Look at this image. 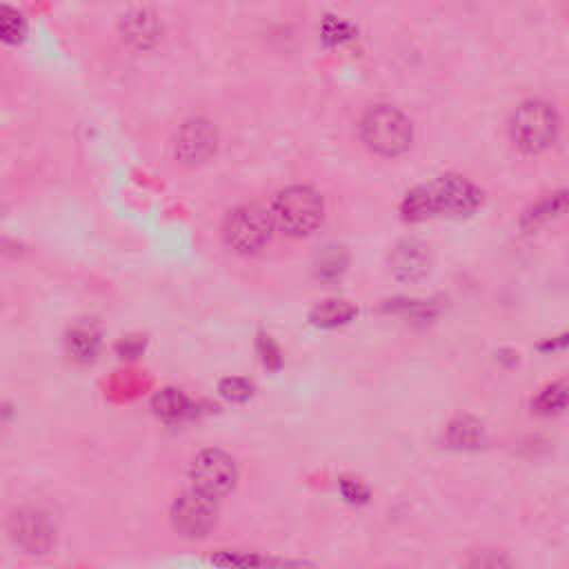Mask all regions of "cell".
Listing matches in <instances>:
<instances>
[{
    "instance_id": "obj_11",
    "label": "cell",
    "mask_w": 569,
    "mask_h": 569,
    "mask_svg": "<svg viewBox=\"0 0 569 569\" xmlns=\"http://www.w3.org/2000/svg\"><path fill=\"white\" fill-rule=\"evenodd\" d=\"M120 33L129 44L144 49L160 38V20L151 9L136 7L122 16Z\"/></svg>"
},
{
    "instance_id": "obj_16",
    "label": "cell",
    "mask_w": 569,
    "mask_h": 569,
    "mask_svg": "<svg viewBox=\"0 0 569 569\" xmlns=\"http://www.w3.org/2000/svg\"><path fill=\"white\" fill-rule=\"evenodd\" d=\"M569 405V385L567 382H551L547 387H542L536 398L531 400V407L542 413V416H549V413H558L562 411L565 407Z\"/></svg>"
},
{
    "instance_id": "obj_24",
    "label": "cell",
    "mask_w": 569,
    "mask_h": 569,
    "mask_svg": "<svg viewBox=\"0 0 569 569\" xmlns=\"http://www.w3.org/2000/svg\"><path fill=\"white\" fill-rule=\"evenodd\" d=\"M140 347H142V342L140 340H124V342H120V349H122V353H127V356H136L138 351H140Z\"/></svg>"
},
{
    "instance_id": "obj_21",
    "label": "cell",
    "mask_w": 569,
    "mask_h": 569,
    "mask_svg": "<svg viewBox=\"0 0 569 569\" xmlns=\"http://www.w3.org/2000/svg\"><path fill=\"white\" fill-rule=\"evenodd\" d=\"M322 31H325V38H329L333 42L351 38V27L347 22H342V20H327Z\"/></svg>"
},
{
    "instance_id": "obj_20",
    "label": "cell",
    "mask_w": 569,
    "mask_h": 569,
    "mask_svg": "<svg viewBox=\"0 0 569 569\" xmlns=\"http://www.w3.org/2000/svg\"><path fill=\"white\" fill-rule=\"evenodd\" d=\"M251 382L247 380V378H238V376H233V378H224L222 382H220V393L227 398V400H233V402H242V400H247L249 396H251Z\"/></svg>"
},
{
    "instance_id": "obj_4",
    "label": "cell",
    "mask_w": 569,
    "mask_h": 569,
    "mask_svg": "<svg viewBox=\"0 0 569 569\" xmlns=\"http://www.w3.org/2000/svg\"><path fill=\"white\" fill-rule=\"evenodd\" d=\"M360 138L373 153L398 156L411 144V122L396 107L378 104L362 116Z\"/></svg>"
},
{
    "instance_id": "obj_22",
    "label": "cell",
    "mask_w": 569,
    "mask_h": 569,
    "mask_svg": "<svg viewBox=\"0 0 569 569\" xmlns=\"http://www.w3.org/2000/svg\"><path fill=\"white\" fill-rule=\"evenodd\" d=\"M340 489H342V496H345L347 500H351V502H365L367 496H369L365 485H360L358 480H349V478H345V480L340 482Z\"/></svg>"
},
{
    "instance_id": "obj_18",
    "label": "cell",
    "mask_w": 569,
    "mask_h": 569,
    "mask_svg": "<svg viewBox=\"0 0 569 569\" xmlns=\"http://www.w3.org/2000/svg\"><path fill=\"white\" fill-rule=\"evenodd\" d=\"M24 18L20 11L11 9V7H2V20H0V31H2V38L7 42H18L22 40L24 36Z\"/></svg>"
},
{
    "instance_id": "obj_6",
    "label": "cell",
    "mask_w": 569,
    "mask_h": 569,
    "mask_svg": "<svg viewBox=\"0 0 569 569\" xmlns=\"http://www.w3.org/2000/svg\"><path fill=\"white\" fill-rule=\"evenodd\" d=\"M236 462L231 456H227L220 449H204L200 451L189 469L191 489L209 496L220 498L236 485Z\"/></svg>"
},
{
    "instance_id": "obj_3",
    "label": "cell",
    "mask_w": 569,
    "mask_h": 569,
    "mask_svg": "<svg viewBox=\"0 0 569 569\" xmlns=\"http://www.w3.org/2000/svg\"><path fill=\"white\" fill-rule=\"evenodd\" d=\"M558 129V113L545 100H527L509 118V138L525 153L545 151L556 140Z\"/></svg>"
},
{
    "instance_id": "obj_13",
    "label": "cell",
    "mask_w": 569,
    "mask_h": 569,
    "mask_svg": "<svg viewBox=\"0 0 569 569\" xmlns=\"http://www.w3.org/2000/svg\"><path fill=\"white\" fill-rule=\"evenodd\" d=\"M353 316H356V307L351 302L340 298H329L313 307L311 322L318 327H338V325H347Z\"/></svg>"
},
{
    "instance_id": "obj_17",
    "label": "cell",
    "mask_w": 569,
    "mask_h": 569,
    "mask_svg": "<svg viewBox=\"0 0 569 569\" xmlns=\"http://www.w3.org/2000/svg\"><path fill=\"white\" fill-rule=\"evenodd\" d=\"M67 347L78 360H89L98 349V333L91 327H76L67 338Z\"/></svg>"
},
{
    "instance_id": "obj_8",
    "label": "cell",
    "mask_w": 569,
    "mask_h": 569,
    "mask_svg": "<svg viewBox=\"0 0 569 569\" xmlns=\"http://www.w3.org/2000/svg\"><path fill=\"white\" fill-rule=\"evenodd\" d=\"M171 518L176 529L184 536H204L216 520V500L196 489H189L176 498Z\"/></svg>"
},
{
    "instance_id": "obj_5",
    "label": "cell",
    "mask_w": 569,
    "mask_h": 569,
    "mask_svg": "<svg viewBox=\"0 0 569 569\" xmlns=\"http://www.w3.org/2000/svg\"><path fill=\"white\" fill-rule=\"evenodd\" d=\"M271 213L258 204H242L229 211L222 224V238L227 247L238 253H256L271 238Z\"/></svg>"
},
{
    "instance_id": "obj_19",
    "label": "cell",
    "mask_w": 569,
    "mask_h": 569,
    "mask_svg": "<svg viewBox=\"0 0 569 569\" xmlns=\"http://www.w3.org/2000/svg\"><path fill=\"white\" fill-rule=\"evenodd\" d=\"M467 569H511L507 558L496 549H480L471 553Z\"/></svg>"
},
{
    "instance_id": "obj_1",
    "label": "cell",
    "mask_w": 569,
    "mask_h": 569,
    "mask_svg": "<svg viewBox=\"0 0 569 569\" xmlns=\"http://www.w3.org/2000/svg\"><path fill=\"white\" fill-rule=\"evenodd\" d=\"M482 191L462 176L445 173L427 184L411 189L402 200L407 220H425L431 216H465L478 209Z\"/></svg>"
},
{
    "instance_id": "obj_2",
    "label": "cell",
    "mask_w": 569,
    "mask_h": 569,
    "mask_svg": "<svg viewBox=\"0 0 569 569\" xmlns=\"http://www.w3.org/2000/svg\"><path fill=\"white\" fill-rule=\"evenodd\" d=\"M269 213L278 229L287 236L300 238L309 236L322 222L325 204L316 189L307 184H291L276 193Z\"/></svg>"
},
{
    "instance_id": "obj_12",
    "label": "cell",
    "mask_w": 569,
    "mask_h": 569,
    "mask_svg": "<svg viewBox=\"0 0 569 569\" xmlns=\"http://www.w3.org/2000/svg\"><path fill=\"white\" fill-rule=\"evenodd\" d=\"M565 211H569V189L547 193L525 211L522 227L529 231L538 229L540 224L560 218Z\"/></svg>"
},
{
    "instance_id": "obj_9",
    "label": "cell",
    "mask_w": 569,
    "mask_h": 569,
    "mask_svg": "<svg viewBox=\"0 0 569 569\" xmlns=\"http://www.w3.org/2000/svg\"><path fill=\"white\" fill-rule=\"evenodd\" d=\"M11 538L29 553H44L53 545L51 520L38 509H20L11 518Z\"/></svg>"
},
{
    "instance_id": "obj_10",
    "label": "cell",
    "mask_w": 569,
    "mask_h": 569,
    "mask_svg": "<svg viewBox=\"0 0 569 569\" xmlns=\"http://www.w3.org/2000/svg\"><path fill=\"white\" fill-rule=\"evenodd\" d=\"M389 262L396 278L416 282L429 271V251L418 240H402L393 247Z\"/></svg>"
},
{
    "instance_id": "obj_7",
    "label": "cell",
    "mask_w": 569,
    "mask_h": 569,
    "mask_svg": "<svg viewBox=\"0 0 569 569\" xmlns=\"http://www.w3.org/2000/svg\"><path fill=\"white\" fill-rule=\"evenodd\" d=\"M218 131L207 118H189L173 138V158L182 164H200L216 153Z\"/></svg>"
},
{
    "instance_id": "obj_15",
    "label": "cell",
    "mask_w": 569,
    "mask_h": 569,
    "mask_svg": "<svg viewBox=\"0 0 569 569\" xmlns=\"http://www.w3.org/2000/svg\"><path fill=\"white\" fill-rule=\"evenodd\" d=\"M482 425L478 420H473L471 416H460L449 425L447 438L453 447H462V449H473L482 442Z\"/></svg>"
},
{
    "instance_id": "obj_14",
    "label": "cell",
    "mask_w": 569,
    "mask_h": 569,
    "mask_svg": "<svg viewBox=\"0 0 569 569\" xmlns=\"http://www.w3.org/2000/svg\"><path fill=\"white\" fill-rule=\"evenodd\" d=\"M151 407H153L156 416H160L162 420H180L189 413V400L184 398L182 391L171 389V387L158 391L151 400Z\"/></svg>"
},
{
    "instance_id": "obj_23",
    "label": "cell",
    "mask_w": 569,
    "mask_h": 569,
    "mask_svg": "<svg viewBox=\"0 0 569 569\" xmlns=\"http://www.w3.org/2000/svg\"><path fill=\"white\" fill-rule=\"evenodd\" d=\"M540 349H545V351H558V349H569V331H565V333H558V336H553V338L545 340V342L540 345Z\"/></svg>"
}]
</instances>
